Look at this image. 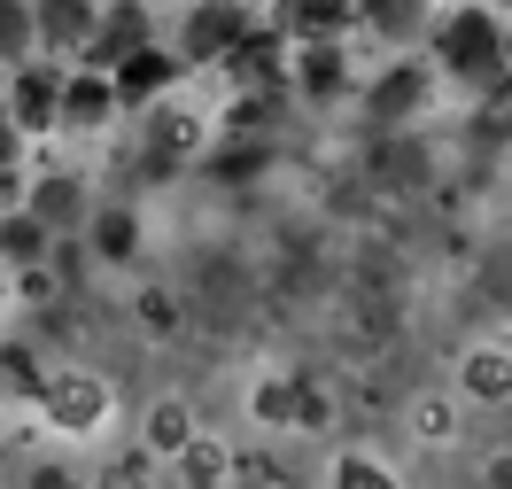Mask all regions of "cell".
Returning a JSON list of instances; mask_svg holds the SVG:
<instances>
[{
  "label": "cell",
  "mask_w": 512,
  "mask_h": 489,
  "mask_svg": "<svg viewBox=\"0 0 512 489\" xmlns=\"http://www.w3.org/2000/svg\"><path fill=\"white\" fill-rule=\"evenodd\" d=\"M435 55H443V70L458 86H489V78L505 70V16H497V8H458V16H443Z\"/></svg>",
  "instance_id": "1"
},
{
  "label": "cell",
  "mask_w": 512,
  "mask_h": 489,
  "mask_svg": "<svg viewBox=\"0 0 512 489\" xmlns=\"http://www.w3.org/2000/svg\"><path fill=\"white\" fill-rule=\"evenodd\" d=\"M249 32H256V16L241 0H194L187 24H179V55H187V63H225Z\"/></svg>",
  "instance_id": "2"
},
{
  "label": "cell",
  "mask_w": 512,
  "mask_h": 489,
  "mask_svg": "<svg viewBox=\"0 0 512 489\" xmlns=\"http://www.w3.org/2000/svg\"><path fill=\"white\" fill-rule=\"evenodd\" d=\"M39 412H47V427H63V435H94V427L109 420V381H94V373H55V381L39 389Z\"/></svg>",
  "instance_id": "3"
},
{
  "label": "cell",
  "mask_w": 512,
  "mask_h": 489,
  "mask_svg": "<svg viewBox=\"0 0 512 489\" xmlns=\"http://www.w3.org/2000/svg\"><path fill=\"white\" fill-rule=\"evenodd\" d=\"M427 101H435V78H427L419 63H396V70L373 78V94H365V125H373V132H396V125H412Z\"/></svg>",
  "instance_id": "4"
},
{
  "label": "cell",
  "mask_w": 512,
  "mask_h": 489,
  "mask_svg": "<svg viewBox=\"0 0 512 489\" xmlns=\"http://www.w3.org/2000/svg\"><path fill=\"white\" fill-rule=\"evenodd\" d=\"M140 47H148V0H117V8L94 24V39L78 47V63L86 70H117L125 55H140Z\"/></svg>",
  "instance_id": "5"
},
{
  "label": "cell",
  "mask_w": 512,
  "mask_h": 489,
  "mask_svg": "<svg viewBox=\"0 0 512 489\" xmlns=\"http://www.w3.org/2000/svg\"><path fill=\"white\" fill-rule=\"evenodd\" d=\"M8 117L24 132H47V125H63V70H47V63H24L16 78H8Z\"/></svg>",
  "instance_id": "6"
},
{
  "label": "cell",
  "mask_w": 512,
  "mask_h": 489,
  "mask_svg": "<svg viewBox=\"0 0 512 489\" xmlns=\"http://www.w3.org/2000/svg\"><path fill=\"white\" fill-rule=\"evenodd\" d=\"M365 171H373V187H388V195H419L427 179H435V156L419 148V140H373V156H365Z\"/></svg>",
  "instance_id": "7"
},
{
  "label": "cell",
  "mask_w": 512,
  "mask_h": 489,
  "mask_svg": "<svg viewBox=\"0 0 512 489\" xmlns=\"http://www.w3.org/2000/svg\"><path fill=\"white\" fill-rule=\"evenodd\" d=\"M117 117V78L109 70H70L63 78V132H101Z\"/></svg>",
  "instance_id": "8"
},
{
  "label": "cell",
  "mask_w": 512,
  "mask_h": 489,
  "mask_svg": "<svg viewBox=\"0 0 512 489\" xmlns=\"http://www.w3.org/2000/svg\"><path fill=\"white\" fill-rule=\"evenodd\" d=\"M109 78H117V101H125V109H132V101L148 109V101H163V86L179 78V55H163L156 39H148V47H140V55H125Z\"/></svg>",
  "instance_id": "9"
},
{
  "label": "cell",
  "mask_w": 512,
  "mask_h": 489,
  "mask_svg": "<svg viewBox=\"0 0 512 489\" xmlns=\"http://www.w3.org/2000/svg\"><path fill=\"white\" fill-rule=\"evenodd\" d=\"M295 86L311 101H334L350 86V55H342V39H303L295 47Z\"/></svg>",
  "instance_id": "10"
},
{
  "label": "cell",
  "mask_w": 512,
  "mask_h": 489,
  "mask_svg": "<svg viewBox=\"0 0 512 489\" xmlns=\"http://www.w3.org/2000/svg\"><path fill=\"white\" fill-rule=\"evenodd\" d=\"M357 24L373 39H388V47H404V39H419L435 24V0H357Z\"/></svg>",
  "instance_id": "11"
},
{
  "label": "cell",
  "mask_w": 512,
  "mask_h": 489,
  "mask_svg": "<svg viewBox=\"0 0 512 489\" xmlns=\"http://www.w3.org/2000/svg\"><path fill=\"white\" fill-rule=\"evenodd\" d=\"M32 16H39V39H47L55 55H78V47L94 39V24H101L94 0H39Z\"/></svg>",
  "instance_id": "12"
},
{
  "label": "cell",
  "mask_w": 512,
  "mask_h": 489,
  "mask_svg": "<svg viewBox=\"0 0 512 489\" xmlns=\"http://www.w3.org/2000/svg\"><path fill=\"white\" fill-rule=\"evenodd\" d=\"M202 140H210V117H202V109L156 101V117H148V148H156V156H194Z\"/></svg>",
  "instance_id": "13"
},
{
  "label": "cell",
  "mask_w": 512,
  "mask_h": 489,
  "mask_svg": "<svg viewBox=\"0 0 512 489\" xmlns=\"http://www.w3.org/2000/svg\"><path fill=\"white\" fill-rule=\"evenodd\" d=\"M280 24L295 39H342L357 24V0H280Z\"/></svg>",
  "instance_id": "14"
},
{
  "label": "cell",
  "mask_w": 512,
  "mask_h": 489,
  "mask_svg": "<svg viewBox=\"0 0 512 489\" xmlns=\"http://www.w3.org/2000/svg\"><path fill=\"white\" fill-rule=\"evenodd\" d=\"M32 210H39L55 233H63V226H78V218H86V187H78L70 171H47V179L32 187Z\"/></svg>",
  "instance_id": "15"
},
{
  "label": "cell",
  "mask_w": 512,
  "mask_h": 489,
  "mask_svg": "<svg viewBox=\"0 0 512 489\" xmlns=\"http://www.w3.org/2000/svg\"><path fill=\"white\" fill-rule=\"evenodd\" d=\"M458 389L481 396V404H505V396H512V358H505V350H474V358L458 365Z\"/></svg>",
  "instance_id": "16"
},
{
  "label": "cell",
  "mask_w": 512,
  "mask_h": 489,
  "mask_svg": "<svg viewBox=\"0 0 512 489\" xmlns=\"http://www.w3.org/2000/svg\"><path fill=\"white\" fill-rule=\"evenodd\" d=\"M47 218H39L32 202H24V210H8V218H0V257H16V264H39L47 257Z\"/></svg>",
  "instance_id": "17"
},
{
  "label": "cell",
  "mask_w": 512,
  "mask_h": 489,
  "mask_svg": "<svg viewBox=\"0 0 512 489\" xmlns=\"http://www.w3.org/2000/svg\"><path fill=\"white\" fill-rule=\"evenodd\" d=\"M179 474H187V489H225V443H210V435H187Z\"/></svg>",
  "instance_id": "18"
},
{
  "label": "cell",
  "mask_w": 512,
  "mask_h": 489,
  "mask_svg": "<svg viewBox=\"0 0 512 489\" xmlns=\"http://www.w3.org/2000/svg\"><path fill=\"white\" fill-rule=\"evenodd\" d=\"M39 39V16L24 8V0H0V63H24Z\"/></svg>",
  "instance_id": "19"
},
{
  "label": "cell",
  "mask_w": 512,
  "mask_h": 489,
  "mask_svg": "<svg viewBox=\"0 0 512 489\" xmlns=\"http://www.w3.org/2000/svg\"><path fill=\"white\" fill-rule=\"evenodd\" d=\"M94 249L109 264H125L132 249H140V218H132V210H101V218H94Z\"/></svg>",
  "instance_id": "20"
},
{
  "label": "cell",
  "mask_w": 512,
  "mask_h": 489,
  "mask_svg": "<svg viewBox=\"0 0 512 489\" xmlns=\"http://www.w3.org/2000/svg\"><path fill=\"white\" fill-rule=\"evenodd\" d=\"M334 489H396V474L373 451H342L334 458Z\"/></svg>",
  "instance_id": "21"
},
{
  "label": "cell",
  "mask_w": 512,
  "mask_h": 489,
  "mask_svg": "<svg viewBox=\"0 0 512 489\" xmlns=\"http://www.w3.org/2000/svg\"><path fill=\"white\" fill-rule=\"evenodd\" d=\"M187 435H194V420H187V404H156V420H148V443H156V451H187Z\"/></svg>",
  "instance_id": "22"
},
{
  "label": "cell",
  "mask_w": 512,
  "mask_h": 489,
  "mask_svg": "<svg viewBox=\"0 0 512 489\" xmlns=\"http://www.w3.org/2000/svg\"><path fill=\"white\" fill-rule=\"evenodd\" d=\"M450 427H458V412H450L443 396H419L412 404V435L419 443H450Z\"/></svg>",
  "instance_id": "23"
},
{
  "label": "cell",
  "mask_w": 512,
  "mask_h": 489,
  "mask_svg": "<svg viewBox=\"0 0 512 489\" xmlns=\"http://www.w3.org/2000/svg\"><path fill=\"white\" fill-rule=\"evenodd\" d=\"M16 156H24V125H16L8 101H0V171H16Z\"/></svg>",
  "instance_id": "24"
},
{
  "label": "cell",
  "mask_w": 512,
  "mask_h": 489,
  "mask_svg": "<svg viewBox=\"0 0 512 489\" xmlns=\"http://www.w3.org/2000/svg\"><path fill=\"white\" fill-rule=\"evenodd\" d=\"M101 489H148V466H140V458H117V466L101 474Z\"/></svg>",
  "instance_id": "25"
},
{
  "label": "cell",
  "mask_w": 512,
  "mask_h": 489,
  "mask_svg": "<svg viewBox=\"0 0 512 489\" xmlns=\"http://www.w3.org/2000/svg\"><path fill=\"white\" fill-rule=\"evenodd\" d=\"M140 319L156 326V334H171V319H179V311H171V295H140Z\"/></svg>",
  "instance_id": "26"
},
{
  "label": "cell",
  "mask_w": 512,
  "mask_h": 489,
  "mask_svg": "<svg viewBox=\"0 0 512 489\" xmlns=\"http://www.w3.org/2000/svg\"><path fill=\"white\" fill-rule=\"evenodd\" d=\"M32 489H78V482H70L63 466H32Z\"/></svg>",
  "instance_id": "27"
},
{
  "label": "cell",
  "mask_w": 512,
  "mask_h": 489,
  "mask_svg": "<svg viewBox=\"0 0 512 489\" xmlns=\"http://www.w3.org/2000/svg\"><path fill=\"white\" fill-rule=\"evenodd\" d=\"M497 8H512V0H497Z\"/></svg>",
  "instance_id": "28"
}]
</instances>
